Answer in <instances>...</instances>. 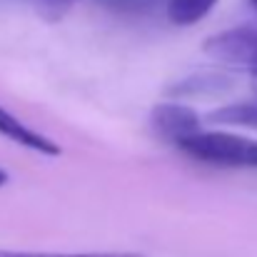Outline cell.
Here are the masks:
<instances>
[{
	"mask_svg": "<svg viewBox=\"0 0 257 257\" xmlns=\"http://www.w3.org/2000/svg\"><path fill=\"white\" fill-rule=\"evenodd\" d=\"M177 148L207 165H217V168H240V170H257V140L255 138H245V135H235V133H225V130H200L190 138H185L182 143H177Z\"/></svg>",
	"mask_w": 257,
	"mask_h": 257,
	"instance_id": "6da1fadb",
	"label": "cell"
},
{
	"mask_svg": "<svg viewBox=\"0 0 257 257\" xmlns=\"http://www.w3.org/2000/svg\"><path fill=\"white\" fill-rule=\"evenodd\" d=\"M0 257H145L138 252H25V250H0Z\"/></svg>",
	"mask_w": 257,
	"mask_h": 257,
	"instance_id": "9c48e42d",
	"label": "cell"
},
{
	"mask_svg": "<svg viewBox=\"0 0 257 257\" xmlns=\"http://www.w3.org/2000/svg\"><path fill=\"white\" fill-rule=\"evenodd\" d=\"M212 122L232 125V127H252L257 130V100L255 102H232L210 112Z\"/></svg>",
	"mask_w": 257,
	"mask_h": 257,
	"instance_id": "52a82bcc",
	"label": "cell"
},
{
	"mask_svg": "<svg viewBox=\"0 0 257 257\" xmlns=\"http://www.w3.org/2000/svg\"><path fill=\"white\" fill-rule=\"evenodd\" d=\"M5 182H8V172H5V170H0V187H3Z\"/></svg>",
	"mask_w": 257,
	"mask_h": 257,
	"instance_id": "8fae6325",
	"label": "cell"
},
{
	"mask_svg": "<svg viewBox=\"0 0 257 257\" xmlns=\"http://www.w3.org/2000/svg\"><path fill=\"white\" fill-rule=\"evenodd\" d=\"M33 3H35L48 18H60V15H63L70 5H75L78 0H33Z\"/></svg>",
	"mask_w": 257,
	"mask_h": 257,
	"instance_id": "30bf717a",
	"label": "cell"
},
{
	"mask_svg": "<svg viewBox=\"0 0 257 257\" xmlns=\"http://www.w3.org/2000/svg\"><path fill=\"white\" fill-rule=\"evenodd\" d=\"M0 135L8 138L10 143L23 145V148H28V150H35V153H40V155H53V158L60 155V148H58L50 138L35 133L33 127H28L25 122H20L13 112H8V110H3V107H0Z\"/></svg>",
	"mask_w": 257,
	"mask_h": 257,
	"instance_id": "277c9868",
	"label": "cell"
},
{
	"mask_svg": "<svg viewBox=\"0 0 257 257\" xmlns=\"http://www.w3.org/2000/svg\"><path fill=\"white\" fill-rule=\"evenodd\" d=\"M97 3L125 15H145L155 13L158 8H165V0H97Z\"/></svg>",
	"mask_w": 257,
	"mask_h": 257,
	"instance_id": "ba28073f",
	"label": "cell"
},
{
	"mask_svg": "<svg viewBox=\"0 0 257 257\" xmlns=\"http://www.w3.org/2000/svg\"><path fill=\"white\" fill-rule=\"evenodd\" d=\"M150 125L160 138L170 140L175 145L202 130L200 115L192 107L182 105V102H160V105H155L150 110Z\"/></svg>",
	"mask_w": 257,
	"mask_h": 257,
	"instance_id": "3957f363",
	"label": "cell"
},
{
	"mask_svg": "<svg viewBox=\"0 0 257 257\" xmlns=\"http://www.w3.org/2000/svg\"><path fill=\"white\" fill-rule=\"evenodd\" d=\"M232 87V80L220 73H197L190 80H180L170 87L172 95H222Z\"/></svg>",
	"mask_w": 257,
	"mask_h": 257,
	"instance_id": "5b68a950",
	"label": "cell"
},
{
	"mask_svg": "<svg viewBox=\"0 0 257 257\" xmlns=\"http://www.w3.org/2000/svg\"><path fill=\"white\" fill-rule=\"evenodd\" d=\"M215 5L217 0H165V13L175 25L185 28L200 23Z\"/></svg>",
	"mask_w": 257,
	"mask_h": 257,
	"instance_id": "8992f818",
	"label": "cell"
},
{
	"mask_svg": "<svg viewBox=\"0 0 257 257\" xmlns=\"http://www.w3.org/2000/svg\"><path fill=\"white\" fill-rule=\"evenodd\" d=\"M250 5H252V8H255V10H257V0H250Z\"/></svg>",
	"mask_w": 257,
	"mask_h": 257,
	"instance_id": "7c38bea8",
	"label": "cell"
},
{
	"mask_svg": "<svg viewBox=\"0 0 257 257\" xmlns=\"http://www.w3.org/2000/svg\"><path fill=\"white\" fill-rule=\"evenodd\" d=\"M202 50L215 63L247 73L257 90V25H237L230 30H220L205 40Z\"/></svg>",
	"mask_w": 257,
	"mask_h": 257,
	"instance_id": "7a4b0ae2",
	"label": "cell"
}]
</instances>
